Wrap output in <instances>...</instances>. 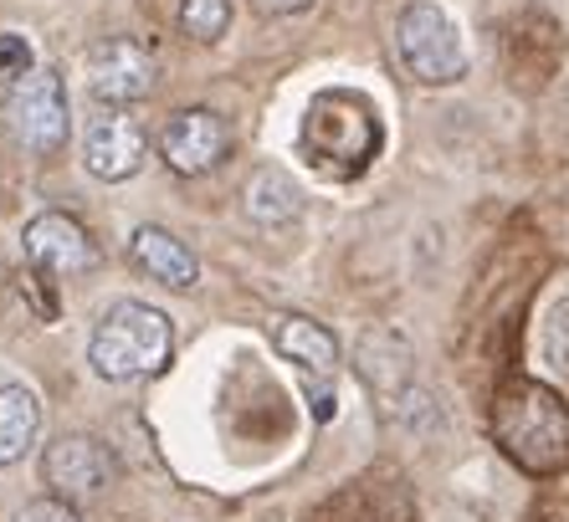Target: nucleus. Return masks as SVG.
Wrapping results in <instances>:
<instances>
[{
  "mask_svg": "<svg viewBox=\"0 0 569 522\" xmlns=\"http://www.w3.org/2000/svg\"><path fill=\"white\" fill-rule=\"evenodd\" d=\"M170 349H174V328L159 308H149V302H113L98 318L93 339H88V364H93V374L123 384V379L159 374L170 364Z\"/></svg>",
  "mask_w": 569,
  "mask_h": 522,
  "instance_id": "3",
  "label": "nucleus"
},
{
  "mask_svg": "<svg viewBox=\"0 0 569 522\" xmlns=\"http://www.w3.org/2000/svg\"><path fill=\"white\" fill-rule=\"evenodd\" d=\"M272 343H278L282 359H292L298 369H308V374H333L339 369V339H333L323 323H313V318H282L278 328H272Z\"/></svg>",
  "mask_w": 569,
  "mask_h": 522,
  "instance_id": "13",
  "label": "nucleus"
},
{
  "mask_svg": "<svg viewBox=\"0 0 569 522\" xmlns=\"http://www.w3.org/2000/svg\"><path fill=\"white\" fill-rule=\"evenodd\" d=\"M16 522H82V518L62 496H37V502H27V508L16 512Z\"/></svg>",
  "mask_w": 569,
  "mask_h": 522,
  "instance_id": "18",
  "label": "nucleus"
},
{
  "mask_svg": "<svg viewBox=\"0 0 569 522\" xmlns=\"http://www.w3.org/2000/svg\"><path fill=\"white\" fill-rule=\"evenodd\" d=\"M231 149V123L211 108H186L174 113L164 129H159V159L170 164L174 174H211L216 164L226 159Z\"/></svg>",
  "mask_w": 569,
  "mask_h": 522,
  "instance_id": "7",
  "label": "nucleus"
},
{
  "mask_svg": "<svg viewBox=\"0 0 569 522\" xmlns=\"http://www.w3.org/2000/svg\"><path fill=\"white\" fill-rule=\"evenodd\" d=\"M0 113H6L11 139L31 154H52L67 144V88L52 67H37L21 82H11Z\"/></svg>",
  "mask_w": 569,
  "mask_h": 522,
  "instance_id": "5",
  "label": "nucleus"
},
{
  "mask_svg": "<svg viewBox=\"0 0 569 522\" xmlns=\"http://www.w3.org/2000/svg\"><path fill=\"white\" fill-rule=\"evenodd\" d=\"M543 353H549V364H555L559 374H569V292L549 308V318H543Z\"/></svg>",
  "mask_w": 569,
  "mask_h": 522,
  "instance_id": "16",
  "label": "nucleus"
},
{
  "mask_svg": "<svg viewBox=\"0 0 569 522\" xmlns=\"http://www.w3.org/2000/svg\"><path fill=\"white\" fill-rule=\"evenodd\" d=\"M41 431V400L31 384H0V466L31 451Z\"/></svg>",
  "mask_w": 569,
  "mask_h": 522,
  "instance_id": "14",
  "label": "nucleus"
},
{
  "mask_svg": "<svg viewBox=\"0 0 569 522\" xmlns=\"http://www.w3.org/2000/svg\"><path fill=\"white\" fill-rule=\"evenodd\" d=\"M303 205H308L303 184L292 180L288 170H278V164H262L252 180L241 184V210H247L257 225H288L303 215Z\"/></svg>",
  "mask_w": 569,
  "mask_h": 522,
  "instance_id": "12",
  "label": "nucleus"
},
{
  "mask_svg": "<svg viewBox=\"0 0 569 522\" xmlns=\"http://www.w3.org/2000/svg\"><path fill=\"white\" fill-rule=\"evenodd\" d=\"M262 16H298V11H308L313 0H252Z\"/></svg>",
  "mask_w": 569,
  "mask_h": 522,
  "instance_id": "19",
  "label": "nucleus"
},
{
  "mask_svg": "<svg viewBox=\"0 0 569 522\" xmlns=\"http://www.w3.org/2000/svg\"><path fill=\"white\" fill-rule=\"evenodd\" d=\"M129 257L139 272L154 277L159 288H170V292H190L200 282L196 251H190L180 235L164 231V225H139V231L129 235Z\"/></svg>",
  "mask_w": 569,
  "mask_h": 522,
  "instance_id": "11",
  "label": "nucleus"
},
{
  "mask_svg": "<svg viewBox=\"0 0 569 522\" xmlns=\"http://www.w3.org/2000/svg\"><path fill=\"white\" fill-rule=\"evenodd\" d=\"M27 72H37L31 41L27 37H0V78H6V82H21Z\"/></svg>",
  "mask_w": 569,
  "mask_h": 522,
  "instance_id": "17",
  "label": "nucleus"
},
{
  "mask_svg": "<svg viewBox=\"0 0 569 522\" xmlns=\"http://www.w3.org/2000/svg\"><path fill=\"white\" fill-rule=\"evenodd\" d=\"M154 78H159L154 52L139 47V41H129V37H108L88 52V88H93V98L103 108H123V103L149 98Z\"/></svg>",
  "mask_w": 569,
  "mask_h": 522,
  "instance_id": "8",
  "label": "nucleus"
},
{
  "mask_svg": "<svg viewBox=\"0 0 569 522\" xmlns=\"http://www.w3.org/2000/svg\"><path fill=\"white\" fill-rule=\"evenodd\" d=\"M144 154H149L144 129L129 113L103 108V113L88 118V129H82V164H88L93 180H108V184L129 180V174H139Z\"/></svg>",
  "mask_w": 569,
  "mask_h": 522,
  "instance_id": "10",
  "label": "nucleus"
},
{
  "mask_svg": "<svg viewBox=\"0 0 569 522\" xmlns=\"http://www.w3.org/2000/svg\"><path fill=\"white\" fill-rule=\"evenodd\" d=\"M380 113L365 92L349 88H323L313 92V103L303 113V154L318 174L329 180H355L370 170V159L380 154Z\"/></svg>",
  "mask_w": 569,
  "mask_h": 522,
  "instance_id": "2",
  "label": "nucleus"
},
{
  "mask_svg": "<svg viewBox=\"0 0 569 522\" xmlns=\"http://www.w3.org/2000/svg\"><path fill=\"white\" fill-rule=\"evenodd\" d=\"M27 261L37 272H47L52 282H72V277H88L98 267V247L93 235L82 231V221H72L67 210H41L37 221H27Z\"/></svg>",
  "mask_w": 569,
  "mask_h": 522,
  "instance_id": "6",
  "label": "nucleus"
},
{
  "mask_svg": "<svg viewBox=\"0 0 569 522\" xmlns=\"http://www.w3.org/2000/svg\"><path fill=\"white\" fill-rule=\"evenodd\" d=\"M396 47H400L406 72L416 82H426V88H447V82H457L467 72V41L437 0H411L400 11Z\"/></svg>",
  "mask_w": 569,
  "mask_h": 522,
  "instance_id": "4",
  "label": "nucleus"
},
{
  "mask_svg": "<svg viewBox=\"0 0 569 522\" xmlns=\"http://www.w3.org/2000/svg\"><path fill=\"white\" fill-rule=\"evenodd\" d=\"M231 27V0H180V31L200 47H216Z\"/></svg>",
  "mask_w": 569,
  "mask_h": 522,
  "instance_id": "15",
  "label": "nucleus"
},
{
  "mask_svg": "<svg viewBox=\"0 0 569 522\" xmlns=\"http://www.w3.org/2000/svg\"><path fill=\"white\" fill-rule=\"evenodd\" d=\"M41 482L52 486L62 502H88L113 482V456L93 435H57L41 451Z\"/></svg>",
  "mask_w": 569,
  "mask_h": 522,
  "instance_id": "9",
  "label": "nucleus"
},
{
  "mask_svg": "<svg viewBox=\"0 0 569 522\" xmlns=\"http://www.w3.org/2000/svg\"><path fill=\"white\" fill-rule=\"evenodd\" d=\"M492 441L513 466L549 476L569 466V405L539 379H508L492 400Z\"/></svg>",
  "mask_w": 569,
  "mask_h": 522,
  "instance_id": "1",
  "label": "nucleus"
}]
</instances>
